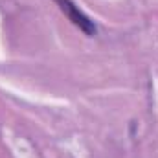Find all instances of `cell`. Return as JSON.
<instances>
[{"label":"cell","instance_id":"1","mask_svg":"<svg viewBox=\"0 0 158 158\" xmlns=\"http://www.w3.org/2000/svg\"><path fill=\"white\" fill-rule=\"evenodd\" d=\"M53 2H55L57 7L66 15V19H68L76 28H79L86 37L98 35V26H96V22L79 7L77 4H74L72 0H53Z\"/></svg>","mask_w":158,"mask_h":158}]
</instances>
